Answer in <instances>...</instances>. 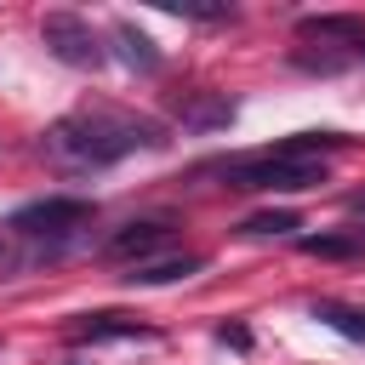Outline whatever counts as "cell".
<instances>
[{"mask_svg": "<svg viewBox=\"0 0 365 365\" xmlns=\"http://www.w3.org/2000/svg\"><path fill=\"white\" fill-rule=\"evenodd\" d=\"M302 40H336V46H365V17L354 11H325V17H302L297 23Z\"/></svg>", "mask_w": 365, "mask_h": 365, "instance_id": "8992f818", "label": "cell"}, {"mask_svg": "<svg viewBox=\"0 0 365 365\" xmlns=\"http://www.w3.org/2000/svg\"><path fill=\"white\" fill-rule=\"evenodd\" d=\"M165 240H171V222H165V217H143V222L114 228V234L103 240V257H108V262H131V257L143 262V257H148V251H160Z\"/></svg>", "mask_w": 365, "mask_h": 365, "instance_id": "5b68a950", "label": "cell"}, {"mask_svg": "<svg viewBox=\"0 0 365 365\" xmlns=\"http://www.w3.org/2000/svg\"><path fill=\"white\" fill-rule=\"evenodd\" d=\"M165 11L194 17V23H222V17H234V6H228V0H165Z\"/></svg>", "mask_w": 365, "mask_h": 365, "instance_id": "4fadbf2b", "label": "cell"}, {"mask_svg": "<svg viewBox=\"0 0 365 365\" xmlns=\"http://www.w3.org/2000/svg\"><path fill=\"white\" fill-rule=\"evenodd\" d=\"M91 222V200H34V205H23L17 217H11V228L17 234H29V240H63V234H74V228H86Z\"/></svg>", "mask_w": 365, "mask_h": 365, "instance_id": "277c9868", "label": "cell"}, {"mask_svg": "<svg viewBox=\"0 0 365 365\" xmlns=\"http://www.w3.org/2000/svg\"><path fill=\"white\" fill-rule=\"evenodd\" d=\"M314 319L331 325V331H342V336H354V342H365V308H348V302L319 297V302H314Z\"/></svg>", "mask_w": 365, "mask_h": 365, "instance_id": "8fae6325", "label": "cell"}, {"mask_svg": "<svg viewBox=\"0 0 365 365\" xmlns=\"http://www.w3.org/2000/svg\"><path fill=\"white\" fill-rule=\"evenodd\" d=\"M200 268H205V257L188 251V257H165V262H137L125 279H131V285H171V279H188V274H200Z\"/></svg>", "mask_w": 365, "mask_h": 365, "instance_id": "9c48e42d", "label": "cell"}, {"mask_svg": "<svg viewBox=\"0 0 365 365\" xmlns=\"http://www.w3.org/2000/svg\"><path fill=\"white\" fill-rule=\"evenodd\" d=\"M0 257H6V251H0Z\"/></svg>", "mask_w": 365, "mask_h": 365, "instance_id": "e0dca14e", "label": "cell"}, {"mask_svg": "<svg viewBox=\"0 0 365 365\" xmlns=\"http://www.w3.org/2000/svg\"><path fill=\"white\" fill-rule=\"evenodd\" d=\"M342 211H348V217H354V222H365V188H354V194H348V200H342ZM354 234H359V240H365V228H354Z\"/></svg>", "mask_w": 365, "mask_h": 365, "instance_id": "9a60e30c", "label": "cell"}, {"mask_svg": "<svg viewBox=\"0 0 365 365\" xmlns=\"http://www.w3.org/2000/svg\"><path fill=\"white\" fill-rule=\"evenodd\" d=\"M40 40H46V46H51V57H57V63H68V68H103V46H97L91 23H86V17H74V11H46Z\"/></svg>", "mask_w": 365, "mask_h": 365, "instance_id": "3957f363", "label": "cell"}, {"mask_svg": "<svg viewBox=\"0 0 365 365\" xmlns=\"http://www.w3.org/2000/svg\"><path fill=\"white\" fill-rule=\"evenodd\" d=\"M217 336H222V342H234V348H251V331H245V325H222Z\"/></svg>", "mask_w": 365, "mask_h": 365, "instance_id": "2e32d148", "label": "cell"}, {"mask_svg": "<svg viewBox=\"0 0 365 365\" xmlns=\"http://www.w3.org/2000/svg\"><path fill=\"white\" fill-rule=\"evenodd\" d=\"M302 251L308 257H359L365 240L359 234H302Z\"/></svg>", "mask_w": 365, "mask_h": 365, "instance_id": "7c38bea8", "label": "cell"}, {"mask_svg": "<svg viewBox=\"0 0 365 365\" xmlns=\"http://www.w3.org/2000/svg\"><path fill=\"white\" fill-rule=\"evenodd\" d=\"M177 114H182V125H194V131H217V125L234 120V103H228V97H205V91H194V97L177 103Z\"/></svg>", "mask_w": 365, "mask_h": 365, "instance_id": "ba28073f", "label": "cell"}, {"mask_svg": "<svg viewBox=\"0 0 365 365\" xmlns=\"http://www.w3.org/2000/svg\"><path fill=\"white\" fill-rule=\"evenodd\" d=\"M137 148H165V125L143 114H114V108H86L68 114L46 131V154L68 171H103Z\"/></svg>", "mask_w": 365, "mask_h": 365, "instance_id": "6da1fadb", "label": "cell"}, {"mask_svg": "<svg viewBox=\"0 0 365 365\" xmlns=\"http://www.w3.org/2000/svg\"><path fill=\"white\" fill-rule=\"evenodd\" d=\"M291 228H302L297 211H251V217L240 222V234H291Z\"/></svg>", "mask_w": 365, "mask_h": 365, "instance_id": "5bb4252c", "label": "cell"}, {"mask_svg": "<svg viewBox=\"0 0 365 365\" xmlns=\"http://www.w3.org/2000/svg\"><path fill=\"white\" fill-rule=\"evenodd\" d=\"M114 46H120V57L131 63V68H160V51H154V40L137 29V23H114Z\"/></svg>", "mask_w": 365, "mask_h": 365, "instance_id": "30bf717a", "label": "cell"}, {"mask_svg": "<svg viewBox=\"0 0 365 365\" xmlns=\"http://www.w3.org/2000/svg\"><path fill=\"white\" fill-rule=\"evenodd\" d=\"M68 336H74V342H103V336H154V325H143V319H131V314H86V319L68 325Z\"/></svg>", "mask_w": 365, "mask_h": 365, "instance_id": "52a82bcc", "label": "cell"}, {"mask_svg": "<svg viewBox=\"0 0 365 365\" xmlns=\"http://www.w3.org/2000/svg\"><path fill=\"white\" fill-rule=\"evenodd\" d=\"M211 177H222L228 188H251V194H268V188H319L325 182V160H285L279 148H257V154H228V160H211L205 165Z\"/></svg>", "mask_w": 365, "mask_h": 365, "instance_id": "7a4b0ae2", "label": "cell"}]
</instances>
